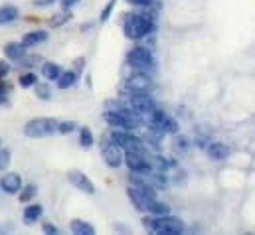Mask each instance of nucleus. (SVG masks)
<instances>
[{
	"instance_id": "2f4dec72",
	"label": "nucleus",
	"mask_w": 255,
	"mask_h": 235,
	"mask_svg": "<svg viewBox=\"0 0 255 235\" xmlns=\"http://www.w3.org/2000/svg\"><path fill=\"white\" fill-rule=\"evenodd\" d=\"M127 2L132 6H138V8H148L154 4V0H127Z\"/></svg>"
},
{
	"instance_id": "7c9ffc66",
	"label": "nucleus",
	"mask_w": 255,
	"mask_h": 235,
	"mask_svg": "<svg viewBox=\"0 0 255 235\" xmlns=\"http://www.w3.org/2000/svg\"><path fill=\"white\" fill-rule=\"evenodd\" d=\"M10 75V63L6 59H0V81Z\"/></svg>"
},
{
	"instance_id": "c756f323",
	"label": "nucleus",
	"mask_w": 255,
	"mask_h": 235,
	"mask_svg": "<svg viewBox=\"0 0 255 235\" xmlns=\"http://www.w3.org/2000/svg\"><path fill=\"white\" fill-rule=\"evenodd\" d=\"M42 232L48 235H60V230H58L52 222H44V224H42Z\"/></svg>"
},
{
	"instance_id": "7ed1b4c3",
	"label": "nucleus",
	"mask_w": 255,
	"mask_h": 235,
	"mask_svg": "<svg viewBox=\"0 0 255 235\" xmlns=\"http://www.w3.org/2000/svg\"><path fill=\"white\" fill-rule=\"evenodd\" d=\"M142 226L150 234L158 235H182L186 230L184 222L172 214H160V216L146 214V218H142Z\"/></svg>"
},
{
	"instance_id": "6e6552de",
	"label": "nucleus",
	"mask_w": 255,
	"mask_h": 235,
	"mask_svg": "<svg viewBox=\"0 0 255 235\" xmlns=\"http://www.w3.org/2000/svg\"><path fill=\"white\" fill-rule=\"evenodd\" d=\"M117 146H121L125 152L127 150H146V144L140 136L134 134V130H123V128H113L109 136Z\"/></svg>"
},
{
	"instance_id": "f704fd0d",
	"label": "nucleus",
	"mask_w": 255,
	"mask_h": 235,
	"mask_svg": "<svg viewBox=\"0 0 255 235\" xmlns=\"http://www.w3.org/2000/svg\"><path fill=\"white\" fill-rule=\"evenodd\" d=\"M0 146H2V138H0Z\"/></svg>"
},
{
	"instance_id": "9d476101",
	"label": "nucleus",
	"mask_w": 255,
	"mask_h": 235,
	"mask_svg": "<svg viewBox=\"0 0 255 235\" xmlns=\"http://www.w3.org/2000/svg\"><path fill=\"white\" fill-rule=\"evenodd\" d=\"M67 182L75 188V190H79V192H83V194H87V196H95V184L91 182V178L87 176L85 172H81V170H77V168H71V170H67Z\"/></svg>"
},
{
	"instance_id": "1a4fd4ad",
	"label": "nucleus",
	"mask_w": 255,
	"mask_h": 235,
	"mask_svg": "<svg viewBox=\"0 0 255 235\" xmlns=\"http://www.w3.org/2000/svg\"><path fill=\"white\" fill-rule=\"evenodd\" d=\"M101 158H103V162H105L109 168L117 170V168H121V166L125 164V150H123L121 146H117V144L109 138V140H103V142H101Z\"/></svg>"
},
{
	"instance_id": "bb28decb",
	"label": "nucleus",
	"mask_w": 255,
	"mask_h": 235,
	"mask_svg": "<svg viewBox=\"0 0 255 235\" xmlns=\"http://www.w3.org/2000/svg\"><path fill=\"white\" fill-rule=\"evenodd\" d=\"M79 126H77V122L75 120H58V132L60 134H71V132H75Z\"/></svg>"
},
{
	"instance_id": "4468645a",
	"label": "nucleus",
	"mask_w": 255,
	"mask_h": 235,
	"mask_svg": "<svg viewBox=\"0 0 255 235\" xmlns=\"http://www.w3.org/2000/svg\"><path fill=\"white\" fill-rule=\"evenodd\" d=\"M26 52H28V48L22 42H8L4 46V58L10 59V61H16V63H20L26 58Z\"/></svg>"
},
{
	"instance_id": "5701e85b",
	"label": "nucleus",
	"mask_w": 255,
	"mask_h": 235,
	"mask_svg": "<svg viewBox=\"0 0 255 235\" xmlns=\"http://www.w3.org/2000/svg\"><path fill=\"white\" fill-rule=\"evenodd\" d=\"M38 81H40V75H38L36 71H26V73H22V75L18 77V85H20L22 89H32Z\"/></svg>"
},
{
	"instance_id": "412c9836",
	"label": "nucleus",
	"mask_w": 255,
	"mask_h": 235,
	"mask_svg": "<svg viewBox=\"0 0 255 235\" xmlns=\"http://www.w3.org/2000/svg\"><path fill=\"white\" fill-rule=\"evenodd\" d=\"M77 136H79V146L81 148H91L95 144V134L89 126H79L77 128Z\"/></svg>"
},
{
	"instance_id": "39448f33",
	"label": "nucleus",
	"mask_w": 255,
	"mask_h": 235,
	"mask_svg": "<svg viewBox=\"0 0 255 235\" xmlns=\"http://www.w3.org/2000/svg\"><path fill=\"white\" fill-rule=\"evenodd\" d=\"M125 103L132 111H136L140 117H148L156 109V101L150 93L142 91H125Z\"/></svg>"
},
{
	"instance_id": "f257e3e1",
	"label": "nucleus",
	"mask_w": 255,
	"mask_h": 235,
	"mask_svg": "<svg viewBox=\"0 0 255 235\" xmlns=\"http://www.w3.org/2000/svg\"><path fill=\"white\" fill-rule=\"evenodd\" d=\"M156 22L146 12H130L123 18V34L132 42L146 40L150 34H154Z\"/></svg>"
},
{
	"instance_id": "b1692460",
	"label": "nucleus",
	"mask_w": 255,
	"mask_h": 235,
	"mask_svg": "<svg viewBox=\"0 0 255 235\" xmlns=\"http://www.w3.org/2000/svg\"><path fill=\"white\" fill-rule=\"evenodd\" d=\"M71 18H73V12L64 8V12H58V14H54V16L50 18V26H52V28H62L64 24L71 22Z\"/></svg>"
},
{
	"instance_id": "dca6fc26",
	"label": "nucleus",
	"mask_w": 255,
	"mask_h": 235,
	"mask_svg": "<svg viewBox=\"0 0 255 235\" xmlns=\"http://www.w3.org/2000/svg\"><path fill=\"white\" fill-rule=\"evenodd\" d=\"M64 73V67L60 65V63H56V61H44L42 63V67H40V75L46 79V81H58L60 79V75Z\"/></svg>"
},
{
	"instance_id": "9b49d317",
	"label": "nucleus",
	"mask_w": 255,
	"mask_h": 235,
	"mask_svg": "<svg viewBox=\"0 0 255 235\" xmlns=\"http://www.w3.org/2000/svg\"><path fill=\"white\" fill-rule=\"evenodd\" d=\"M127 85V91H142V93H150L152 89V77L148 75V71H138V69H132V73L127 77L125 81Z\"/></svg>"
},
{
	"instance_id": "cd10ccee",
	"label": "nucleus",
	"mask_w": 255,
	"mask_h": 235,
	"mask_svg": "<svg viewBox=\"0 0 255 235\" xmlns=\"http://www.w3.org/2000/svg\"><path fill=\"white\" fill-rule=\"evenodd\" d=\"M10 162H12V152H10V148H6V146H0V172L8 170Z\"/></svg>"
},
{
	"instance_id": "72a5a7b5",
	"label": "nucleus",
	"mask_w": 255,
	"mask_h": 235,
	"mask_svg": "<svg viewBox=\"0 0 255 235\" xmlns=\"http://www.w3.org/2000/svg\"><path fill=\"white\" fill-rule=\"evenodd\" d=\"M52 2H56V0H46V4H52Z\"/></svg>"
},
{
	"instance_id": "a211bd4d",
	"label": "nucleus",
	"mask_w": 255,
	"mask_h": 235,
	"mask_svg": "<svg viewBox=\"0 0 255 235\" xmlns=\"http://www.w3.org/2000/svg\"><path fill=\"white\" fill-rule=\"evenodd\" d=\"M20 18V10L18 6L14 4H2L0 6V26H6V24H12Z\"/></svg>"
},
{
	"instance_id": "f3484780",
	"label": "nucleus",
	"mask_w": 255,
	"mask_h": 235,
	"mask_svg": "<svg viewBox=\"0 0 255 235\" xmlns=\"http://www.w3.org/2000/svg\"><path fill=\"white\" fill-rule=\"evenodd\" d=\"M206 152H208V156L212 160H226L230 156V146L224 144V142L214 140V142H208L206 144Z\"/></svg>"
},
{
	"instance_id": "0eeeda50",
	"label": "nucleus",
	"mask_w": 255,
	"mask_h": 235,
	"mask_svg": "<svg viewBox=\"0 0 255 235\" xmlns=\"http://www.w3.org/2000/svg\"><path fill=\"white\" fill-rule=\"evenodd\" d=\"M127 65L130 69L150 71L154 67V56L146 46H134L127 54Z\"/></svg>"
},
{
	"instance_id": "4be33fe9",
	"label": "nucleus",
	"mask_w": 255,
	"mask_h": 235,
	"mask_svg": "<svg viewBox=\"0 0 255 235\" xmlns=\"http://www.w3.org/2000/svg\"><path fill=\"white\" fill-rule=\"evenodd\" d=\"M36 196H38V186L36 184H24V188L18 194V200L22 204H30V202H34Z\"/></svg>"
},
{
	"instance_id": "c9c22d12",
	"label": "nucleus",
	"mask_w": 255,
	"mask_h": 235,
	"mask_svg": "<svg viewBox=\"0 0 255 235\" xmlns=\"http://www.w3.org/2000/svg\"><path fill=\"white\" fill-rule=\"evenodd\" d=\"M0 192H2V188H0Z\"/></svg>"
},
{
	"instance_id": "2eb2a0df",
	"label": "nucleus",
	"mask_w": 255,
	"mask_h": 235,
	"mask_svg": "<svg viewBox=\"0 0 255 235\" xmlns=\"http://www.w3.org/2000/svg\"><path fill=\"white\" fill-rule=\"evenodd\" d=\"M48 38H50L48 30H32V32H26V34L22 36V44L30 50V48H36V46H40V44H46Z\"/></svg>"
},
{
	"instance_id": "f8f14e48",
	"label": "nucleus",
	"mask_w": 255,
	"mask_h": 235,
	"mask_svg": "<svg viewBox=\"0 0 255 235\" xmlns=\"http://www.w3.org/2000/svg\"><path fill=\"white\" fill-rule=\"evenodd\" d=\"M0 188H2V192L8 194V196H16V194H20V190L24 188L22 174L12 172V170L4 172V174L0 176Z\"/></svg>"
},
{
	"instance_id": "c85d7f7f",
	"label": "nucleus",
	"mask_w": 255,
	"mask_h": 235,
	"mask_svg": "<svg viewBox=\"0 0 255 235\" xmlns=\"http://www.w3.org/2000/svg\"><path fill=\"white\" fill-rule=\"evenodd\" d=\"M8 95H10V85L4 83V79L0 81V105H8Z\"/></svg>"
},
{
	"instance_id": "6ab92c4d",
	"label": "nucleus",
	"mask_w": 255,
	"mask_h": 235,
	"mask_svg": "<svg viewBox=\"0 0 255 235\" xmlns=\"http://www.w3.org/2000/svg\"><path fill=\"white\" fill-rule=\"evenodd\" d=\"M77 79H79V73L75 69H65L64 73L60 75V79L56 81V85H58L60 91H65V89H71L77 83Z\"/></svg>"
},
{
	"instance_id": "f03ea898",
	"label": "nucleus",
	"mask_w": 255,
	"mask_h": 235,
	"mask_svg": "<svg viewBox=\"0 0 255 235\" xmlns=\"http://www.w3.org/2000/svg\"><path fill=\"white\" fill-rule=\"evenodd\" d=\"M103 118L111 128H123V130H136L142 124V117L136 111H132L125 101L113 103V107H109L103 113Z\"/></svg>"
},
{
	"instance_id": "473e14b6",
	"label": "nucleus",
	"mask_w": 255,
	"mask_h": 235,
	"mask_svg": "<svg viewBox=\"0 0 255 235\" xmlns=\"http://www.w3.org/2000/svg\"><path fill=\"white\" fill-rule=\"evenodd\" d=\"M81 0H60V4H62V8H65V10H71L73 6H77Z\"/></svg>"
},
{
	"instance_id": "aec40b11",
	"label": "nucleus",
	"mask_w": 255,
	"mask_h": 235,
	"mask_svg": "<svg viewBox=\"0 0 255 235\" xmlns=\"http://www.w3.org/2000/svg\"><path fill=\"white\" fill-rule=\"evenodd\" d=\"M69 232L73 235H95V228L89 224V222H85V220H71L69 222Z\"/></svg>"
},
{
	"instance_id": "ddd939ff",
	"label": "nucleus",
	"mask_w": 255,
	"mask_h": 235,
	"mask_svg": "<svg viewBox=\"0 0 255 235\" xmlns=\"http://www.w3.org/2000/svg\"><path fill=\"white\" fill-rule=\"evenodd\" d=\"M42 218H44V208H42L40 204H36V202L26 204V208H24V212H22V220H24L26 226H34V224H38Z\"/></svg>"
},
{
	"instance_id": "423d86ee",
	"label": "nucleus",
	"mask_w": 255,
	"mask_h": 235,
	"mask_svg": "<svg viewBox=\"0 0 255 235\" xmlns=\"http://www.w3.org/2000/svg\"><path fill=\"white\" fill-rule=\"evenodd\" d=\"M125 166L130 174H136V176H148L154 170L152 160L146 158V150H127Z\"/></svg>"
},
{
	"instance_id": "a878e982",
	"label": "nucleus",
	"mask_w": 255,
	"mask_h": 235,
	"mask_svg": "<svg viewBox=\"0 0 255 235\" xmlns=\"http://www.w3.org/2000/svg\"><path fill=\"white\" fill-rule=\"evenodd\" d=\"M115 6H117V0H107V4L103 6V10H101V14H99V22H101V24H107V20L111 18Z\"/></svg>"
},
{
	"instance_id": "393cba45",
	"label": "nucleus",
	"mask_w": 255,
	"mask_h": 235,
	"mask_svg": "<svg viewBox=\"0 0 255 235\" xmlns=\"http://www.w3.org/2000/svg\"><path fill=\"white\" fill-rule=\"evenodd\" d=\"M34 93H36V97L38 99H42V101H50L52 99V89H50V81H46V83H36L34 85Z\"/></svg>"
},
{
	"instance_id": "20e7f679",
	"label": "nucleus",
	"mask_w": 255,
	"mask_h": 235,
	"mask_svg": "<svg viewBox=\"0 0 255 235\" xmlns=\"http://www.w3.org/2000/svg\"><path fill=\"white\" fill-rule=\"evenodd\" d=\"M58 132V120L52 117H36L30 118L26 124H24V134L28 138H34V140H40V138H48L52 134Z\"/></svg>"
}]
</instances>
